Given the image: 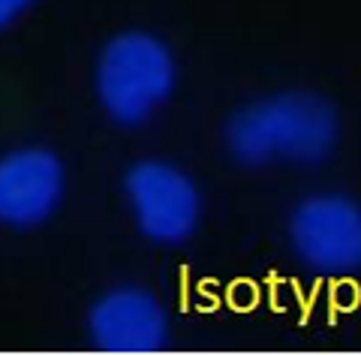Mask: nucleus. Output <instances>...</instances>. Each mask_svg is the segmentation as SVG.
<instances>
[{"instance_id":"nucleus-1","label":"nucleus","mask_w":361,"mask_h":355,"mask_svg":"<svg viewBox=\"0 0 361 355\" xmlns=\"http://www.w3.org/2000/svg\"><path fill=\"white\" fill-rule=\"evenodd\" d=\"M337 112L304 90H286L244 106L226 127V148L247 169L277 163L316 166L337 145Z\"/></svg>"},{"instance_id":"nucleus-3","label":"nucleus","mask_w":361,"mask_h":355,"mask_svg":"<svg viewBox=\"0 0 361 355\" xmlns=\"http://www.w3.org/2000/svg\"><path fill=\"white\" fill-rule=\"evenodd\" d=\"M289 241L304 265L319 274L361 268V205L341 193H319L295 205Z\"/></svg>"},{"instance_id":"nucleus-7","label":"nucleus","mask_w":361,"mask_h":355,"mask_svg":"<svg viewBox=\"0 0 361 355\" xmlns=\"http://www.w3.org/2000/svg\"><path fill=\"white\" fill-rule=\"evenodd\" d=\"M33 4H37V0H0V30L13 25V21H16L21 13H27Z\"/></svg>"},{"instance_id":"nucleus-5","label":"nucleus","mask_w":361,"mask_h":355,"mask_svg":"<svg viewBox=\"0 0 361 355\" xmlns=\"http://www.w3.org/2000/svg\"><path fill=\"white\" fill-rule=\"evenodd\" d=\"M63 166L51 151L21 148L0 160V223L30 229L63 202Z\"/></svg>"},{"instance_id":"nucleus-2","label":"nucleus","mask_w":361,"mask_h":355,"mask_svg":"<svg viewBox=\"0 0 361 355\" xmlns=\"http://www.w3.org/2000/svg\"><path fill=\"white\" fill-rule=\"evenodd\" d=\"M178 82L175 57L151 33H121L97 64V97L111 121L139 127L172 97Z\"/></svg>"},{"instance_id":"nucleus-6","label":"nucleus","mask_w":361,"mask_h":355,"mask_svg":"<svg viewBox=\"0 0 361 355\" xmlns=\"http://www.w3.org/2000/svg\"><path fill=\"white\" fill-rule=\"evenodd\" d=\"M90 337L106 352H157L169 337L163 304L145 289L121 286L90 311Z\"/></svg>"},{"instance_id":"nucleus-4","label":"nucleus","mask_w":361,"mask_h":355,"mask_svg":"<svg viewBox=\"0 0 361 355\" xmlns=\"http://www.w3.org/2000/svg\"><path fill=\"white\" fill-rule=\"evenodd\" d=\"M123 190L145 238L157 244H180L196 232L202 199L193 178L178 166L163 160L135 163Z\"/></svg>"}]
</instances>
